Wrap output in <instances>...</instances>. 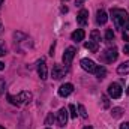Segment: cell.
I'll return each mask as SVG.
<instances>
[{
	"label": "cell",
	"instance_id": "cell-1",
	"mask_svg": "<svg viewBox=\"0 0 129 129\" xmlns=\"http://www.w3.org/2000/svg\"><path fill=\"white\" fill-rule=\"evenodd\" d=\"M111 18H113V23H114L116 29H122V27H125L126 21L129 20V15L126 11L114 8V9H111Z\"/></svg>",
	"mask_w": 129,
	"mask_h": 129
},
{
	"label": "cell",
	"instance_id": "cell-2",
	"mask_svg": "<svg viewBox=\"0 0 129 129\" xmlns=\"http://www.w3.org/2000/svg\"><path fill=\"white\" fill-rule=\"evenodd\" d=\"M33 95L30 92H21L18 96H12V95H8V101L12 104V105H21V104H27L32 101Z\"/></svg>",
	"mask_w": 129,
	"mask_h": 129
},
{
	"label": "cell",
	"instance_id": "cell-3",
	"mask_svg": "<svg viewBox=\"0 0 129 129\" xmlns=\"http://www.w3.org/2000/svg\"><path fill=\"white\" fill-rule=\"evenodd\" d=\"M117 57H119V51H117L116 47L108 48V50H105V51L101 54V60H102L104 63H113L114 60H117Z\"/></svg>",
	"mask_w": 129,
	"mask_h": 129
},
{
	"label": "cell",
	"instance_id": "cell-4",
	"mask_svg": "<svg viewBox=\"0 0 129 129\" xmlns=\"http://www.w3.org/2000/svg\"><path fill=\"white\" fill-rule=\"evenodd\" d=\"M108 95L113 98V99H117V98L122 96V87L117 84V83H111L108 86Z\"/></svg>",
	"mask_w": 129,
	"mask_h": 129
},
{
	"label": "cell",
	"instance_id": "cell-5",
	"mask_svg": "<svg viewBox=\"0 0 129 129\" xmlns=\"http://www.w3.org/2000/svg\"><path fill=\"white\" fill-rule=\"evenodd\" d=\"M75 48L74 47H69V48H66L63 53V63L66 64V66H69V64L72 63V59L75 57Z\"/></svg>",
	"mask_w": 129,
	"mask_h": 129
},
{
	"label": "cell",
	"instance_id": "cell-6",
	"mask_svg": "<svg viewBox=\"0 0 129 129\" xmlns=\"http://www.w3.org/2000/svg\"><path fill=\"white\" fill-rule=\"evenodd\" d=\"M80 63H81V68H83V69H86L87 72H92V74H95V72H96L98 64H95V62H93V60H89V59H83Z\"/></svg>",
	"mask_w": 129,
	"mask_h": 129
},
{
	"label": "cell",
	"instance_id": "cell-7",
	"mask_svg": "<svg viewBox=\"0 0 129 129\" xmlns=\"http://www.w3.org/2000/svg\"><path fill=\"white\" fill-rule=\"evenodd\" d=\"M38 75L41 77V80H47L48 71H47V64H45V60L44 59H41L38 62Z\"/></svg>",
	"mask_w": 129,
	"mask_h": 129
},
{
	"label": "cell",
	"instance_id": "cell-8",
	"mask_svg": "<svg viewBox=\"0 0 129 129\" xmlns=\"http://www.w3.org/2000/svg\"><path fill=\"white\" fill-rule=\"evenodd\" d=\"M74 92V86L71 84V83H66V84H62L60 86V89H59V95L62 98H66L69 96L71 93Z\"/></svg>",
	"mask_w": 129,
	"mask_h": 129
},
{
	"label": "cell",
	"instance_id": "cell-9",
	"mask_svg": "<svg viewBox=\"0 0 129 129\" xmlns=\"http://www.w3.org/2000/svg\"><path fill=\"white\" fill-rule=\"evenodd\" d=\"M77 21H78L80 26H86L87 21H89V11L87 9H81L80 14L77 15Z\"/></svg>",
	"mask_w": 129,
	"mask_h": 129
},
{
	"label": "cell",
	"instance_id": "cell-10",
	"mask_svg": "<svg viewBox=\"0 0 129 129\" xmlns=\"http://www.w3.org/2000/svg\"><path fill=\"white\" fill-rule=\"evenodd\" d=\"M66 122H68V111L62 108L59 113H57V125L60 126V128H63L64 125H66Z\"/></svg>",
	"mask_w": 129,
	"mask_h": 129
},
{
	"label": "cell",
	"instance_id": "cell-11",
	"mask_svg": "<svg viewBox=\"0 0 129 129\" xmlns=\"http://www.w3.org/2000/svg\"><path fill=\"white\" fill-rule=\"evenodd\" d=\"M51 75H53L54 80H60V78L64 75L63 66H62V64H54V66H53V72H51Z\"/></svg>",
	"mask_w": 129,
	"mask_h": 129
},
{
	"label": "cell",
	"instance_id": "cell-12",
	"mask_svg": "<svg viewBox=\"0 0 129 129\" xmlns=\"http://www.w3.org/2000/svg\"><path fill=\"white\" fill-rule=\"evenodd\" d=\"M108 21V15H107V12L104 11V9H99L96 12V23L98 24H105Z\"/></svg>",
	"mask_w": 129,
	"mask_h": 129
},
{
	"label": "cell",
	"instance_id": "cell-13",
	"mask_svg": "<svg viewBox=\"0 0 129 129\" xmlns=\"http://www.w3.org/2000/svg\"><path fill=\"white\" fill-rule=\"evenodd\" d=\"M84 36H86V33H84V30H83V29H78V30H75V32L71 35L72 41H75V42L83 41V39H84Z\"/></svg>",
	"mask_w": 129,
	"mask_h": 129
},
{
	"label": "cell",
	"instance_id": "cell-14",
	"mask_svg": "<svg viewBox=\"0 0 129 129\" xmlns=\"http://www.w3.org/2000/svg\"><path fill=\"white\" fill-rule=\"evenodd\" d=\"M117 74H119V75H128L129 74V60L125 62V63H122V64H119Z\"/></svg>",
	"mask_w": 129,
	"mask_h": 129
},
{
	"label": "cell",
	"instance_id": "cell-15",
	"mask_svg": "<svg viewBox=\"0 0 129 129\" xmlns=\"http://www.w3.org/2000/svg\"><path fill=\"white\" fill-rule=\"evenodd\" d=\"M84 47H86V50H89V51H92V53H98V50H99L98 42H93V41L86 42V44H84Z\"/></svg>",
	"mask_w": 129,
	"mask_h": 129
},
{
	"label": "cell",
	"instance_id": "cell-16",
	"mask_svg": "<svg viewBox=\"0 0 129 129\" xmlns=\"http://www.w3.org/2000/svg\"><path fill=\"white\" fill-rule=\"evenodd\" d=\"M95 74H96L98 78H101V80H102V78L105 77V74H107V69H105L104 66H98V68H96V72H95Z\"/></svg>",
	"mask_w": 129,
	"mask_h": 129
},
{
	"label": "cell",
	"instance_id": "cell-17",
	"mask_svg": "<svg viewBox=\"0 0 129 129\" xmlns=\"http://www.w3.org/2000/svg\"><path fill=\"white\" fill-rule=\"evenodd\" d=\"M90 38H92L93 42H99L101 41V33L98 32V30H92L90 32Z\"/></svg>",
	"mask_w": 129,
	"mask_h": 129
},
{
	"label": "cell",
	"instance_id": "cell-18",
	"mask_svg": "<svg viewBox=\"0 0 129 129\" xmlns=\"http://www.w3.org/2000/svg\"><path fill=\"white\" fill-rule=\"evenodd\" d=\"M122 113H123V110H122V108H113L111 116H113V117H116V119H119V117L122 116Z\"/></svg>",
	"mask_w": 129,
	"mask_h": 129
},
{
	"label": "cell",
	"instance_id": "cell-19",
	"mask_svg": "<svg viewBox=\"0 0 129 129\" xmlns=\"http://www.w3.org/2000/svg\"><path fill=\"white\" fill-rule=\"evenodd\" d=\"M105 39H107V41H110V42H111V41H114V33H113L111 29H108V30L105 32Z\"/></svg>",
	"mask_w": 129,
	"mask_h": 129
},
{
	"label": "cell",
	"instance_id": "cell-20",
	"mask_svg": "<svg viewBox=\"0 0 129 129\" xmlns=\"http://www.w3.org/2000/svg\"><path fill=\"white\" fill-rule=\"evenodd\" d=\"M78 111H80V116H81L83 119H87V111H86L84 105H78Z\"/></svg>",
	"mask_w": 129,
	"mask_h": 129
},
{
	"label": "cell",
	"instance_id": "cell-21",
	"mask_svg": "<svg viewBox=\"0 0 129 129\" xmlns=\"http://www.w3.org/2000/svg\"><path fill=\"white\" fill-rule=\"evenodd\" d=\"M69 111H71V117L72 119H77V108H75V105H69Z\"/></svg>",
	"mask_w": 129,
	"mask_h": 129
},
{
	"label": "cell",
	"instance_id": "cell-22",
	"mask_svg": "<svg viewBox=\"0 0 129 129\" xmlns=\"http://www.w3.org/2000/svg\"><path fill=\"white\" fill-rule=\"evenodd\" d=\"M53 122H54V116H53V113H50L48 117H47V120H45V125H51Z\"/></svg>",
	"mask_w": 129,
	"mask_h": 129
},
{
	"label": "cell",
	"instance_id": "cell-23",
	"mask_svg": "<svg viewBox=\"0 0 129 129\" xmlns=\"http://www.w3.org/2000/svg\"><path fill=\"white\" fill-rule=\"evenodd\" d=\"M5 54H6V48H5L3 42L0 41V56H5Z\"/></svg>",
	"mask_w": 129,
	"mask_h": 129
},
{
	"label": "cell",
	"instance_id": "cell-24",
	"mask_svg": "<svg viewBox=\"0 0 129 129\" xmlns=\"http://www.w3.org/2000/svg\"><path fill=\"white\" fill-rule=\"evenodd\" d=\"M102 101H104V107L107 108V107L110 105V102H108V98H107V96H102Z\"/></svg>",
	"mask_w": 129,
	"mask_h": 129
},
{
	"label": "cell",
	"instance_id": "cell-25",
	"mask_svg": "<svg viewBox=\"0 0 129 129\" xmlns=\"http://www.w3.org/2000/svg\"><path fill=\"white\" fill-rule=\"evenodd\" d=\"M120 129H129V122H126V123H122V125H120Z\"/></svg>",
	"mask_w": 129,
	"mask_h": 129
},
{
	"label": "cell",
	"instance_id": "cell-26",
	"mask_svg": "<svg viewBox=\"0 0 129 129\" xmlns=\"http://www.w3.org/2000/svg\"><path fill=\"white\" fill-rule=\"evenodd\" d=\"M123 53H125V54H129V44L123 47Z\"/></svg>",
	"mask_w": 129,
	"mask_h": 129
},
{
	"label": "cell",
	"instance_id": "cell-27",
	"mask_svg": "<svg viewBox=\"0 0 129 129\" xmlns=\"http://www.w3.org/2000/svg\"><path fill=\"white\" fill-rule=\"evenodd\" d=\"M84 2H86V0H75V5H77V6H81Z\"/></svg>",
	"mask_w": 129,
	"mask_h": 129
},
{
	"label": "cell",
	"instance_id": "cell-28",
	"mask_svg": "<svg viewBox=\"0 0 129 129\" xmlns=\"http://www.w3.org/2000/svg\"><path fill=\"white\" fill-rule=\"evenodd\" d=\"M3 86H5V81L3 80H0V92H3L5 89H3Z\"/></svg>",
	"mask_w": 129,
	"mask_h": 129
},
{
	"label": "cell",
	"instance_id": "cell-29",
	"mask_svg": "<svg viewBox=\"0 0 129 129\" xmlns=\"http://www.w3.org/2000/svg\"><path fill=\"white\" fill-rule=\"evenodd\" d=\"M123 41H129V35H126V33H123Z\"/></svg>",
	"mask_w": 129,
	"mask_h": 129
},
{
	"label": "cell",
	"instance_id": "cell-30",
	"mask_svg": "<svg viewBox=\"0 0 129 129\" xmlns=\"http://www.w3.org/2000/svg\"><path fill=\"white\" fill-rule=\"evenodd\" d=\"M125 29H126V30H129V20L126 21V24H125Z\"/></svg>",
	"mask_w": 129,
	"mask_h": 129
},
{
	"label": "cell",
	"instance_id": "cell-31",
	"mask_svg": "<svg viewBox=\"0 0 129 129\" xmlns=\"http://www.w3.org/2000/svg\"><path fill=\"white\" fill-rule=\"evenodd\" d=\"M3 69H5V63H2V62H0V71H3Z\"/></svg>",
	"mask_w": 129,
	"mask_h": 129
},
{
	"label": "cell",
	"instance_id": "cell-32",
	"mask_svg": "<svg viewBox=\"0 0 129 129\" xmlns=\"http://www.w3.org/2000/svg\"><path fill=\"white\" fill-rule=\"evenodd\" d=\"M84 129H93V128H92V126H86Z\"/></svg>",
	"mask_w": 129,
	"mask_h": 129
},
{
	"label": "cell",
	"instance_id": "cell-33",
	"mask_svg": "<svg viewBox=\"0 0 129 129\" xmlns=\"http://www.w3.org/2000/svg\"><path fill=\"white\" fill-rule=\"evenodd\" d=\"M3 2H5V0H0V5H2V3H3Z\"/></svg>",
	"mask_w": 129,
	"mask_h": 129
},
{
	"label": "cell",
	"instance_id": "cell-34",
	"mask_svg": "<svg viewBox=\"0 0 129 129\" xmlns=\"http://www.w3.org/2000/svg\"><path fill=\"white\" fill-rule=\"evenodd\" d=\"M0 29H2V20H0Z\"/></svg>",
	"mask_w": 129,
	"mask_h": 129
},
{
	"label": "cell",
	"instance_id": "cell-35",
	"mask_svg": "<svg viewBox=\"0 0 129 129\" xmlns=\"http://www.w3.org/2000/svg\"><path fill=\"white\" fill-rule=\"evenodd\" d=\"M0 129H5V128H2V126H0Z\"/></svg>",
	"mask_w": 129,
	"mask_h": 129
},
{
	"label": "cell",
	"instance_id": "cell-36",
	"mask_svg": "<svg viewBox=\"0 0 129 129\" xmlns=\"http://www.w3.org/2000/svg\"><path fill=\"white\" fill-rule=\"evenodd\" d=\"M128 92H129V89H128Z\"/></svg>",
	"mask_w": 129,
	"mask_h": 129
},
{
	"label": "cell",
	"instance_id": "cell-37",
	"mask_svg": "<svg viewBox=\"0 0 129 129\" xmlns=\"http://www.w3.org/2000/svg\"><path fill=\"white\" fill-rule=\"evenodd\" d=\"M47 129H50V128H47Z\"/></svg>",
	"mask_w": 129,
	"mask_h": 129
}]
</instances>
